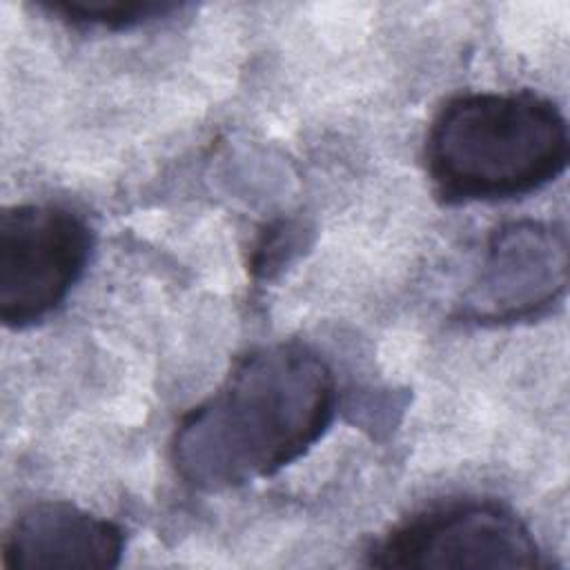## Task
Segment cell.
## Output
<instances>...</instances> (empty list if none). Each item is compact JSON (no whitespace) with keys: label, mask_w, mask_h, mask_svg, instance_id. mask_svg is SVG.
<instances>
[{"label":"cell","mask_w":570,"mask_h":570,"mask_svg":"<svg viewBox=\"0 0 570 570\" xmlns=\"http://www.w3.org/2000/svg\"><path fill=\"white\" fill-rule=\"evenodd\" d=\"M125 537L120 525L67 501L24 508L2 541L4 568H114Z\"/></svg>","instance_id":"obj_6"},{"label":"cell","mask_w":570,"mask_h":570,"mask_svg":"<svg viewBox=\"0 0 570 570\" xmlns=\"http://www.w3.org/2000/svg\"><path fill=\"white\" fill-rule=\"evenodd\" d=\"M568 283V240L557 225L514 220L488 240L481 269L463 298L476 323H514L546 312Z\"/></svg>","instance_id":"obj_5"},{"label":"cell","mask_w":570,"mask_h":570,"mask_svg":"<svg viewBox=\"0 0 570 570\" xmlns=\"http://www.w3.org/2000/svg\"><path fill=\"white\" fill-rule=\"evenodd\" d=\"M376 568H541L528 525L494 501H459L392 528L370 550Z\"/></svg>","instance_id":"obj_4"},{"label":"cell","mask_w":570,"mask_h":570,"mask_svg":"<svg viewBox=\"0 0 570 570\" xmlns=\"http://www.w3.org/2000/svg\"><path fill=\"white\" fill-rule=\"evenodd\" d=\"M91 232L71 209L49 203L0 214V318L22 330L51 314L80 278Z\"/></svg>","instance_id":"obj_3"},{"label":"cell","mask_w":570,"mask_h":570,"mask_svg":"<svg viewBox=\"0 0 570 570\" xmlns=\"http://www.w3.org/2000/svg\"><path fill=\"white\" fill-rule=\"evenodd\" d=\"M336 407L330 365L307 345L254 347L176 425L171 463L194 490L223 492L301 459Z\"/></svg>","instance_id":"obj_1"},{"label":"cell","mask_w":570,"mask_h":570,"mask_svg":"<svg viewBox=\"0 0 570 570\" xmlns=\"http://www.w3.org/2000/svg\"><path fill=\"white\" fill-rule=\"evenodd\" d=\"M53 16L71 24H94L107 29H127L154 18H163L176 9L163 0H45L40 2Z\"/></svg>","instance_id":"obj_7"},{"label":"cell","mask_w":570,"mask_h":570,"mask_svg":"<svg viewBox=\"0 0 570 570\" xmlns=\"http://www.w3.org/2000/svg\"><path fill=\"white\" fill-rule=\"evenodd\" d=\"M425 163L445 200L523 196L566 169V118L530 91L461 94L434 116Z\"/></svg>","instance_id":"obj_2"}]
</instances>
